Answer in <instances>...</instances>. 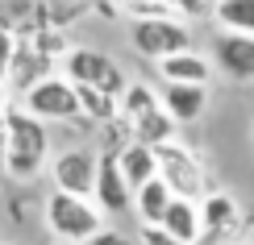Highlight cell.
I'll return each instance as SVG.
<instances>
[{
	"label": "cell",
	"instance_id": "23",
	"mask_svg": "<svg viewBox=\"0 0 254 245\" xmlns=\"http://www.w3.org/2000/svg\"><path fill=\"white\" fill-rule=\"evenodd\" d=\"M238 245H254V237H246V241H238Z\"/></svg>",
	"mask_w": 254,
	"mask_h": 245
},
{
	"label": "cell",
	"instance_id": "13",
	"mask_svg": "<svg viewBox=\"0 0 254 245\" xmlns=\"http://www.w3.org/2000/svg\"><path fill=\"white\" fill-rule=\"evenodd\" d=\"M167 233L171 241H179V245H196L200 241V204L196 199H171V208L163 212V225H158Z\"/></svg>",
	"mask_w": 254,
	"mask_h": 245
},
{
	"label": "cell",
	"instance_id": "19",
	"mask_svg": "<svg viewBox=\"0 0 254 245\" xmlns=\"http://www.w3.org/2000/svg\"><path fill=\"white\" fill-rule=\"evenodd\" d=\"M17 29L8 25V21H0V83H4L8 75V67H13V54H17Z\"/></svg>",
	"mask_w": 254,
	"mask_h": 245
},
{
	"label": "cell",
	"instance_id": "24",
	"mask_svg": "<svg viewBox=\"0 0 254 245\" xmlns=\"http://www.w3.org/2000/svg\"><path fill=\"white\" fill-rule=\"evenodd\" d=\"M0 245H4V241H0ZM8 245H13V241H8Z\"/></svg>",
	"mask_w": 254,
	"mask_h": 245
},
{
	"label": "cell",
	"instance_id": "17",
	"mask_svg": "<svg viewBox=\"0 0 254 245\" xmlns=\"http://www.w3.org/2000/svg\"><path fill=\"white\" fill-rule=\"evenodd\" d=\"M213 21L221 25V34L254 38V0H217Z\"/></svg>",
	"mask_w": 254,
	"mask_h": 245
},
{
	"label": "cell",
	"instance_id": "12",
	"mask_svg": "<svg viewBox=\"0 0 254 245\" xmlns=\"http://www.w3.org/2000/svg\"><path fill=\"white\" fill-rule=\"evenodd\" d=\"M158 104L163 112L171 116L175 125H192L204 116V104H208V88H188V83H163L158 88Z\"/></svg>",
	"mask_w": 254,
	"mask_h": 245
},
{
	"label": "cell",
	"instance_id": "14",
	"mask_svg": "<svg viewBox=\"0 0 254 245\" xmlns=\"http://www.w3.org/2000/svg\"><path fill=\"white\" fill-rule=\"evenodd\" d=\"M171 187L163 183V179H150L146 187L133 191V216L142 220V229H158L163 225V212L171 208Z\"/></svg>",
	"mask_w": 254,
	"mask_h": 245
},
{
	"label": "cell",
	"instance_id": "6",
	"mask_svg": "<svg viewBox=\"0 0 254 245\" xmlns=\"http://www.w3.org/2000/svg\"><path fill=\"white\" fill-rule=\"evenodd\" d=\"M129 46L142 58H150V62H163V58H171V54L196 50L192 46V25H188V21H175V17H163V21H129Z\"/></svg>",
	"mask_w": 254,
	"mask_h": 245
},
{
	"label": "cell",
	"instance_id": "15",
	"mask_svg": "<svg viewBox=\"0 0 254 245\" xmlns=\"http://www.w3.org/2000/svg\"><path fill=\"white\" fill-rule=\"evenodd\" d=\"M117 166H121L125 183H129L133 191L146 187L150 179H158V158H154V150H150V146H137V142H129V146L117 154Z\"/></svg>",
	"mask_w": 254,
	"mask_h": 245
},
{
	"label": "cell",
	"instance_id": "5",
	"mask_svg": "<svg viewBox=\"0 0 254 245\" xmlns=\"http://www.w3.org/2000/svg\"><path fill=\"white\" fill-rule=\"evenodd\" d=\"M246 229H250V216L238 204V196L213 187L200 199V241L196 245H238L246 241Z\"/></svg>",
	"mask_w": 254,
	"mask_h": 245
},
{
	"label": "cell",
	"instance_id": "7",
	"mask_svg": "<svg viewBox=\"0 0 254 245\" xmlns=\"http://www.w3.org/2000/svg\"><path fill=\"white\" fill-rule=\"evenodd\" d=\"M21 108L29 116H38L42 125H63V121H75L79 116V100H75V83L63 79L59 71L46 79H38L34 88L21 96Z\"/></svg>",
	"mask_w": 254,
	"mask_h": 245
},
{
	"label": "cell",
	"instance_id": "1",
	"mask_svg": "<svg viewBox=\"0 0 254 245\" xmlns=\"http://www.w3.org/2000/svg\"><path fill=\"white\" fill-rule=\"evenodd\" d=\"M50 125H42L38 116H29L21 104H8V129H4V175L25 183L38 179L50 166Z\"/></svg>",
	"mask_w": 254,
	"mask_h": 245
},
{
	"label": "cell",
	"instance_id": "8",
	"mask_svg": "<svg viewBox=\"0 0 254 245\" xmlns=\"http://www.w3.org/2000/svg\"><path fill=\"white\" fill-rule=\"evenodd\" d=\"M96 166H100V154H96V150H83V146L59 150L55 158H50V187L63 191V196H83V199H92Z\"/></svg>",
	"mask_w": 254,
	"mask_h": 245
},
{
	"label": "cell",
	"instance_id": "3",
	"mask_svg": "<svg viewBox=\"0 0 254 245\" xmlns=\"http://www.w3.org/2000/svg\"><path fill=\"white\" fill-rule=\"evenodd\" d=\"M154 158H158V179L171 187V196L196 199V204H200V199L213 191V183H208V170H204V158H200L188 142L171 137V142L154 146Z\"/></svg>",
	"mask_w": 254,
	"mask_h": 245
},
{
	"label": "cell",
	"instance_id": "22",
	"mask_svg": "<svg viewBox=\"0 0 254 245\" xmlns=\"http://www.w3.org/2000/svg\"><path fill=\"white\" fill-rule=\"evenodd\" d=\"M137 241H142V245H179V241L167 237L163 229H142V233H137Z\"/></svg>",
	"mask_w": 254,
	"mask_h": 245
},
{
	"label": "cell",
	"instance_id": "18",
	"mask_svg": "<svg viewBox=\"0 0 254 245\" xmlns=\"http://www.w3.org/2000/svg\"><path fill=\"white\" fill-rule=\"evenodd\" d=\"M150 108H158V92L150 88V83H129V88H125V96L117 100V116L121 121H137V116H146Z\"/></svg>",
	"mask_w": 254,
	"mask_h": 245
},
{
	"label": "cell",
	"instance_id": "16",
	"mask_svg": "<svg viewBox=\"0 0 254 245\" xmlns=\"http://www.w3.org/2000/svg\"><path fill=\"white\" fill-rule=\"evenodd\" d=\"M129 129H133V142H137V146H150V150H154V146L171 142L179 125H175L171 116L163 112V104H158V108H150L146 116H137V121H129Z\"/></svg>",
	"mask_w": 254,
	"mask_h": 245
},
{
	"label": "cell",
	"instance_id": "2",
	"mask_svg": "<svg viewBox=\"0 0 254 245\" xmlns=\"http://www.w3.org/2000/svg\"><path fill=\"white\" fill-rule=\"evenodd\" d=\"M42 220H46L50 237H59L67 245H88L104 229V212L96 208V199L63 196V191H50L42 199Z\"/></svg>",
	"mask_w": 254,
	"mask_h": 245
},
{
	"label": "cell",
	"instance_id": "11",
	"mask_svg": "<svg viewBox=\"0 0 254 245\" xmlns=\"http://www.w3.org/2000/svg\"><path fill=\"white\" fill-rule=\"evenodd\" d=\"M158 67V79L163 83H188V88H208L213 83V58L200 54V50H184V54H171L163 62H154Z\"/></svg>",
	"mask_w": 254,
	"mask_h": 245
},
{
	"label": "cell",
	"instance_id": "20",
	"mask_svg": "<svg viewBox=\"0 0 254 245\" xmlns=\"http://www.w3.org/2000/svg\"><path fill=\"white\" fill-rule=\"evenodd\" d=\"M88 245H142V241L129 237V233H121V229H113V225H104V229H100Z\"/></svg>",
	"mask_w": 254,
	"mask_h": 245
},
{
	"label": "cell",
	"instance_id": "4",
	"mask_svg": "<svg viewBox=\"0 0 254 245\" xmlns=\"http://www.w3.org/2000/svg\"><path fill=\"white\" fill-rule=\"evenodd\" d=\"M59 75L63 79H71L75 88H96L104 96H113V100H121L125 88H129V75H125V67L113 54H104V50L96 46H71V54L59 62Z\"/></svg>",
	"mask_w": 254,
	"mask_h": 245
},
{
	"label": "cell",
	"instance_id": "10",
	"mask_svg": "<svg viewBox=\"0 0 254 245\" xmlns=\"http://www.w3.org/2000/svg\"><path fill=\"white\" fill-rule=\"evenodd\" d=\"M213 67L234 83H250L254 79V38L217 34L213 38Z\"/></svg>",
	"mask_w": 254,
	"mask_h": 245
},
{
	"label": "cell",
	"instance_id": "9",
	"mask_svg": "<svg viewBox=\"0 0 254 245\" xmlns=\"http://www.w3.org/2000/svg\"><path fill=\"white\" fill-rule=\"evenodd\" d=\"M92 199L104 216H121V212H133V187L125 183L117 154L100 150V166H96V187H92Z\"/></svg>",
	"mask_w": 254,
	"mask_h": 245
},
{
	"label": "cell",
	"instance_id": "21",
	"mask_svg": "<svg viewBox=\"0 0 254 245\" xmlns=\"http://www.w3.org/2000/svg\"><path fill=\"white\" fill-rule=\"evenodd\" d=\"M8 92L0 88V175H4V129H8Z\"/></svg>",
	"mask_w": 254,
	"mask_h": 245
}]
</instances>
